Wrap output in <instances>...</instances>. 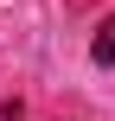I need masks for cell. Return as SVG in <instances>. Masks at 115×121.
Listing matches in <instances>:
<instances>
[{
	"label": "cell",
	"instance_id": "obj_1",
	"mask_svg": "<svg viewBox=\"0 0 115 121\" xmlns=\"http://www.w3.org/2000/svg\"><path fill=\"white\" fill-rule=\"evenodd\" d=\"M90 57H96L102 70H115V13H102V19H96V38H90Z\"/></svg>",
	"mask_w": 115,
	"mask_h": 121
}]
</instances>
